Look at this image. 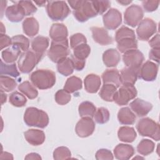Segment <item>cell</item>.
Listing matches in <instances>:
<instances>
[{"label": "cell", "instance_id": "1", "mask_svg": "<svg viewBox=\"0 0 160 160\" xmlns=\"http://www.w3.org/2000/svg\"><path fill=\"white\" fill-rule=\"evenodd\" d=\"M30 80L33 85L39 89H48L56 82V74L49 69H38L30 75Z\"/></svg>", "mask_w": 160, "mask_h": 160}, {"label": "cell", "instance_id": "2", "mask_svg": "<svg viewBox=\"0 0 160 160\" xmlns=\"http://www.w3.org/2000/svg\"><path fill=\"white\" fill-rule=\"evenodd\" d=\"M24 121L28 126L44 128L49 124V117L45 111L34 107H29L24 112Z\"/></svg>", "mask_w": 160, "mask_h": 160}, {"label": "cell", "instance_id": "3", "mask_svg": "<svg viewBox=\"0 0 160 160\" xmlns=\"http://www.w3.org/2000/svg\"><path fill=\"white\" fill-rule=\"evenodd\" d=\"M136 129L142 136H147L157 141L160 139L159 124L149 118H144L139 120Z\"/></svg>", "mask_w": 160, "mask_h": 160}, {"label": "cell", "instance_id": "4", "mask_svg": "<svg viewBox=\"0 0 160 160\" xmlns=\"http://www.w3.org/2000/svg\"><path fill=\"white\" fill-rule=\"evenodd\" d=\"M43 54H38L33 51L28 50L21 54L18 61V68L22 73H29L39 63Z\"/></svg>", "mask_w": 160, "mask_h": 160}, {"label": "cell", "instance_id": "5", "mask_svg": "<svg viewBox=\"0 0 160 160\" xmlns=\"http://www.w3.org/2000/svg\"><path fill=\"white\" fill-rule=\"evenodd\" d=\"M46 11L52 21H62L70 13V9L63 1H47Z\"/></svg>", "mask_w": 160, "mask_h": 160}, {"label": "cell", "instance_id": "6", "mask_svg": "<svg viewBox=\"0 0 160 160\" xmlns=\"http://www.w3.org/2000/svg\"><path fill=\"white\" fill-rule=\"evenodd\" d=\"M68 39L62 41H52L51 46L48 51V56L54 62H59L69 54Z\"/></svg>", "mask_w": 160, "mask_h": 160}, {"label": "cell", "instance_id": "7", "mask_svg": "<svg viewBox=\"0 0 160 160\" xmlns=\"http://www.w3.org/2000/svg\"><path fill=\"white\" fill-rule=\"evenodd\" d=\"M73 15L79 22H83L98 15L92 1H83L80 6L73 11Z\"/></svg>", "mask_w": 160, "mask_h": 160}, {"label": "cell", "instance_id": "8", "mask_svg": "<svg viewBox=\"0 0 160 160\" xmlns=\"http://www.w3.org/2000/svg\"><path fill=\"white\" fill-rule=\"evenodd\" d=\"M156 31V23L152 19L146 18L139 23L136 29V34L139 40L148 41Z\"/></svg>", "mask_w": 160, "mask_h": 160}, {"label": "cell", "instance_id": "9", "mask_svg": "<svg viewBox=\"0 0 160 160\" xmlns=\"http://www.w3.org/2000/svg\"><path fill=\"white\" fill-rule=\"evenodd\" d=\"M137 90L134 85H122L115 93L113 101L119 106L127 104L137 96Z\"/></svg>", "mask_w": 160, "mask_h": 160}, {"label": "cell", "instance_id": "10", "mask_svg": "<svg viewBox=\"0 0 160 160\" xmlns=\"http://www.w3.org/2000/svg\"><path fill=\"white\" fill-rule=\"evenodd\" d=\"M143 16L144 12L142 8L137 4H132L128 7L124 12V23L135 28L142 21Z\"/></svg>", "mask_w": 160, "mask_h": 160}, {"label": "cell", "instance_id": "11", "mask_svg": "<svg viewBox=\"0 0 160 160\" xmlns=\"http://www.w3.org/2000/svg\"><path fill=\"white\" fill-rule=\"evenodd\" d=\"M144 59L143 54L137 49L126 51L122 55V61L129 68L140 69Z\"/></svg>", "mask_w": 160, "mask_h": 160}, {"label": "cell", "instance_id": "12", "mask_svg": "<svg viewBox=\"0 0 160 160\" xmlns=\"http://www.w3.org/2000/svg\"><path fill=\"white\" fill-rule=\"evenodd\" d=\"M95 129V123L90 117L82 118L76 124L75 131L78 136L86 138L91 135Z\"/></svg>", "mask_w": 160, "mask_h": 160}, {"label": "cell", "instance_id": "13", "mask_svg": "<svg viewBox=\"0 0 160 160\" xmlns=\"http://www.w3.org/2000/svg\"><path fill=\"white\" fill-rule=\"evenodd\" d=\"M102 20L104 26L108 29H116L122 22L121 13L117 9L111 8L103 15Z\"/></svg>", "mask_w": 160, "mask_h": 160}, {"label": "cell", "instance_id": "14", "mask_svg": "<svg viewBox=\"0 0 160 160\" xmlns=\"http://www.w3.org/2000/svg\"><path fill=\"white\" fill-rule=\"evenodd\" d=\"M158 71V65L147 61L140 68L139 76L146 81H153L156 79Z\"/></svg>", "mask_w": 160, "mask_h": 160}, {"label": "cell", "instance_id": "15", "mask_svg": "<svg viewBox=\"0 0 160 160\" xmlns=\"http://www.w3.org/2000/svg\"><path fill=\"white\" fill-rule=\"evenodd\" d=\"M94 41L100 45H108L112 43L113 40L108 31L102 27H92L91 28Z\"/></svg>", "mask_w": 160, "mask_h": 160}, {"label": "cell", "instance_id": "16", "mask_svg": "<svg viewBox=\"0 0 160 160\" xmlns=\"http://www.w3.org/2000/svg\"><path fill=\"white\" fill-rule=\"evenodd\" d=\"M140 69L124 68L119 73L120 81L122 85H134L137 81Z\"/></svg>", "mask_w": 160, "mask_h": 160}, {"label": "cell", "instance_id": "17", "mask_svg": "<svg viewBox=\"0 0 160 160\" xmlns=\"http://www.w3.org/2000/svg\"><path fill=\"white\" fill-rule=\"evenodd\" d=\"M130 107L136 115L142 117L147 115L151 111L152 105L148 101L137 98L130 103Z\"/></svg>", "mask_w": 160, "mask_h": 160}, {"label": "cell", "instance_id": "18", "mask_svg": "<svg viewBox=\"0 0 160 160\" xmlns=\"http://www.w3.org/2000/svg\"><path fill=\"white\" fill-rule=\"evenodd\" d=\"M5 14L9 21L14 22L21 21L26 16L23 8L18 2L9 6L6 10Z\"/></svg>", "mask_w": 160, "mask_h": 160}, {"label": "cell", "instance_id": "19", "mask_svg": "<svg viewBox=\"0 0 160 160\" xmlns=\"http://www.w3.org/2000/svg\"><path fill=\"white\" fill-rule=\"evenodd\" d=\"M68 31L63 24H53L49 30V36L54 41H62L67 39Z\"/></svg>", "mask_w": 160, "mask_h": 160}, {"label": "cell", "instance_id": "20", "mask_svg": "<svg viewBox=\"0 0 160 160\" xmlns=\"http://www.w3.org/2000/svg\"><path fill=\"white\" fill-rule=\"evenodd\" d=\"M24 138L31 145L39 146L42 144L45 141L44 132L39 129H30L24 133Z\"/></svg>", "mask_w": 160, "mask_h": 160}, {"label": "cell", "instance_id": "21", "mask_svg": "<svg viewBox=\"0 0 160 160\" xmlns=\"http://www.w3.org/2000/svg\"><path fill=\"white\" fill-rule=\"evenodd\" d=\"M114 154L118 159L127 160L134 155V149L129 144H119L114 149Z\"/></svg>", "mask_w": 160, "mask_h": 160}, {"label": "cell", "instance_id": "22", "mask_svg": "<svg viewBox=\"0 0 160 160\" xmlns=\"http://www.w3.org/2000/svg\"><path fill=\"white\" fill-rule=\"evenodd\" d=\"M84 88L89 93H96L98 91L101 81L100 77L95 74H88L84 80Z\"/></svg>", "mask_w": 160, "mask_h": 160}, {"label": "cell", "instance_id": "23", "mask_svg": "<svg viewBox=\"0 0 160 160\" xmlns=\"http://www.w3.org/2000/svg\"><path fill=\"white\" fill-rule=\"evenodd\" d=\"M121 60L119 52L115 49L111 48L105 51L102 54V61L106 66L111 68L118 65Z\"/></svg>", "mask_w": 160, "mask_h": 160}, {"label": "cell", "instance_id": "24", "mask_svg": "<svg viewBox=\"0 0 160 160\" xmlns=\"http://www.w3.org/2000/svg\"><path fill=\"white\" fill-rule=\"evenodd\" d=\"M23 32L29 37H33L39 32V26L38 21L33 17L26 18L22 22Z\"/></svg>", "mask_w": 160, "mask_h": 160}, {"label": "cell", "instance_id": "25", "mask_svg": "<svg viewBox=\"0 0 160 160\" xmlns=\"http://www.w3.org/2000/svg\"><path fill=\"white\" fill-rule=\"evenodd\" d=\"M49 39L47 37L38 36L31 41V48L33 51L43 54L49 46Z\"/></svg>", "mask_w": 160, "mask_h": 160}, {"label": "cell", "instance_id": "26", "mask_svg": "<svg viewBox=\"0 0 160 160\" xmlns=\"http://www.w3.org/2000/svg\"><path fill=\"white\" fill-rule=\"evenodd\" d=\"M104 84H112L119 88L121 84L120 74L118 69H107L102 74Z\"/></svg>", "mask_w": 160, "mask_h": 160}, {"label": "cell", "instance_id": "27", "mask_svg": "<svg viewBox=\"0 0 160 160\" xmlns=\"http://www.w3.org/2000/svg\"><path fill=\"white\" fill-rule=\"evenodd\" d=\"M136 115L128 107L121 108L118 113L119 122L124 125H130L135 122Z\"/></svg>", "mask_w": 160, "mask_h": 160}, {"label": "cell", "instance_id": "28", "mask_svg": "<svg viewBox=\"0 0 160 160\" xmlns=\"http://www.w3.org/2000/svg\"><path fill=\"white\" fill-rule=\"evenodd\" d=\"M118 136L119 140L122 142H132L136 138L137 134L133 128L122 126L119 129Z\"/></svg>", "mask_w": 160, "mask_h": 160}, {"label": "cell", "instance_id": "29", "mask_svg": "<svg viewBox=\"0 0 160 160\" xmlns=\"http://www.w3.org/2000/svg\"><path fill=\"white\" fill-rule=\"evenodd\" d=\"M21 54V49L14 46L4 49L1 52L2 59L6 63H14Z\"/></svg>", "mask_w": 160, "mask_h": 160}, {"label": "cell", "instance_id": "30", "mask_svg": "<svg viewBox=\"0 0 160 160\" xmlns=\"http://www.w3.org/2000/svg\"><path fill=\"white\" fill-rule=\"evenodd\" d=\"M116 91L117 87L114 84H104L100 90L99 96L104 101L111 102L113 101V98Z\"/></svg>", "mask_w": 160, "mask_h": 160}, {"label": "cell", "instance_id": "31", "mask_svg": "<svg viewBox=\"0 0 160 160\" xmlns=\"http://www.w3.org/2000/svg\"><path fill=\"white\" fill-rule=\"evenodd\" d=\"M138 41L136 38H125L117 42V48L122 53L132 49H136Z\"/></svg>", "mask_w": 160, "mask_h": 160}, {"label": "cell", "instance_id": "32", "mask_svg": "<svg viewBox=\"0 0 160 160\" xmlns=\"http://www.w3.org/2000/svg\"><path fill=\"white\" fill-rule=\"evenodd\" d=\"M74 69L73 64L70 58H66L58 62L57 70L63 76H68L71 75L73 72Z\"/></svg>", "mask_w": 160, "mask_h": 160}, {"label": "cell", "instance_id": "33", "mask_svg": "<svg viewBox=\"0 0 160 160\" xmlns=\"http://www.w3.org/2000/svg\"><path fill=\"white\" fill-rule=\"evenodd\" d=\"M82 85L81 79L77 76H72L67 79L64 86V89L69 93H72L81 89Z\"/></svg>", "mask_w": 160, "mask_h": 160}, {"label": "cell", "instance_id": "34", "mask_svg": "<svg viewBox=\"0 0 160 160\" xmlns=\"http://www.w3.org/2000/svg\"><path fill=\"white\" fill-rule=\"evenodd\" d=\"M18 89L30 99H35L38 95L37 89L28 81L21 83L18 86Z\"/></svg>", "mask_w": 160, "mask_h": 160}, {"label": "cell", "instance_id": "35", "mask_svg": "<svg viewBox=\"0 0 160 160\" xmlns=\"http://www.w3.org/2000/svg\"><path fill=\"white\" fill-rule=\"evenodd\" d=\"M78 111L81 117L92 118L95 114L96 108L92 102L89 101H84L79 104Z\"/></svg>", "mask_w": 160, "mask_h": 160}, {"label": "cell", "instance_id": "36", "mask_svg": "<svg viewBox=\"0 0 160 160\" xmlns=\"http://www.w3.org/2000/svg\"><path fill=\"white\" fill-rule=\"evenodd\" d=\"M154 148L155 144L153 141L148 139H143L138 144L137 151L139 154L143 156H146L152 153Z\"/></svg>", "mask_w": 160, "mask_h": 160}, {"label": "cell", "instance_id": "37", "mask_svg": "<svg viewBox=\"0 0 160 160\" xmlns=\"http://www.w3.org/2000/svg\"><path fill=\"white\" fill-rule=\"evenodd\" d=\"M17 85L16 81L9 76L1 75L0 88L1 92H10L13 91Z\"/></svg>", "mask_w": 160, "mask_h": 160}, {"label": "cell", "instance_id": "38", "mask_svg": "<svg viewBox=\"0 0 160 160\" xmlns=\"http://www.w3.org/2000/svg\"><path fill=\"white\" fill-rule=\"evenodd\" d=\"M1 75H9L16 78L19 76V72L14 62L11 64H7L2 60H1Z\"/></svg>", "mask_w": 160, "mask_h": 160}, {"label": "cell", "instance_id": "39", "mask_svg": "<svg viewBox=\"0 0 160 160\" xmlns=\"http://www.w3.org/2000/svg\"><path fill=\"white\" fill-rule=\"evenodd\" d=\"M12 45L19 48L23 51H28L29 47V41L24 36L20 34L16 35L11 38Z\"/></svg>", "mask_w": 160, "mask_h": 160}, {"label": "cell", "instance_id": "40", "mask_svg": "<svg viewBox=\"0 0 160 160\" xmlns=\"http://www.w3.org/2000/svg\"><path fill=\"white\" fill-rule=\"evenodd\" d=\"M91 52L89 46L86 43H83L78 45L73 49V55L81 59H84L88 57Z\"/></svg>", "mask_w": 160, "mask_h": 160}, {"label": "cell", "instance_id": "41", "mask_svg": "<svg viewBox=\"0 0 160 160\" xmlns=\"http://www.w3.org/2000/svg\"><path fill=\"white\" fill-rule=\"evenodd\" d=\"M9 101L12 106L18 108L24 106L27 102L26 97L18 91H14L10 94Z\"/></svg>", "mask_w": 160, "mask_h": 160}, {"label": "cell", "instance_id": "42", "mask_svg": "<svg viewBox=\"0 0 160 160\" xmlns=\"http://www.w3.org/2000/svg\"><path fill=\"white\" fill-rule=\"evenodd\" d=\"M110 114L108 109L101 107L99 108L95 112L94 115L95 121L98 124H104L107 122L109 119Z\"/></svg>", "mask_w": 160, "mask_h": 160}, {"label": "cell", "instance_id": "43", "mask_svg": "<svg viewBox=\"0 0 160 160\" xmlns=\"http://www.w3.org/2000/svg\"><path fill=\"white\" fill-rule=\"evenodd\" d=\"M125 38H136L134 31L126 26L120 28L115 34V40L116 42Z\"/></svg>", "mask_w": 160, "mask_h": 160}, {"label": "cell", "instance_id": "44", "mask_svg": "<svg viewBox=\"0 0 160 160\" xmlns=\"http://www.w3.org/2000/svg\"><path fill=\"white\" fill-rule=\"evenodd\" d=\"M71 156L70 150L64 146L57 148L53 152V158L56 160H62L69 159Z\"/></svg>", "mask_w": 160, "mask_h": 160}, {"label": "cell", "instance_id": "45", "mask_svg": "<svg viewBox=\"0 0 160 160\" xmlns=\"http://www.w3.org/2000/svg\"><path fill=\"white\" fill-rule=\"evenodd\" d=\"M71 94L64 89H60L55 94V101L60 105L68 104L71 101Z\"/></svg>", "mask_w": 160, "mask_h": 160}, {"label": "cell", "instance_id": "46", "mask_svg": "<svg viewBox=\"0 0 160 160\" xmlns=\"http://www.w3.org/2000/svg\"><path fill=\"white\" fill-rule=\"evenodd\" d=\"M92 2L98 14H103L111 6V2L109 1H92Z\"/></svg>", "mask_w": 160, "mask_h": 160}, {"label": "cell", "instance_id": "47", "mask_svg": "<svg viewBox=\"0 0 160 160\" xmlns=\"http://www.w3.org/2000/svg\"><path fill=\"white\" fill-rule=\"evenodd\" d=\"M86 42V38L81 33H76L70 37V46L72 49H74L81 44Z\"/></svg>", "mask_w": 160, "mask_h": 160}, {"label": "cell", "instance_id": "48", "mask_svg": "<svg viewBox=\"0 0 160 160\" xmlns=\"http://www.w3.org/2000/svg\"><path fill=\"white\" fill-rule=\"evenodd\" d=\"M23 8L26 16H29L36 12L37 8L32 1H21L18 2Z\"/></svg>", "mask_w": 160, "mask_h": 160}, {"label": "cell", "instance_id": "49", "mask_svg": "<svg viewBox=\"0 0 160 160\" xmlns=\"http://www.w3.org/2000/svg\"><path fill=\"white\" fill-rule=\"evenodd\" d=\"M96 159L97 160L113 159L114 157L112 152L107 149H100L96 153Z\"/></svg>", "mask_w": 160, "mask_h": 160}, {"label": "cell", "instance_id": "50", "mask_svg": "<svg viewBox=\"0 0 160 160\" xmlns=\"http://www.w3.org/2000/svg\"><path fill=\"white\" fill-rule=\"evenodd\" d=\"M159 4V1H143L142 5L146 12H152L156 11Z\"/></svg>", "mask_w": 160, "mask_h": 160}, {"label": "cell", "instance_id": "51", "mask_svg": "<svg viewBox=\"0 0 160 160\" xmlns=\"http://www.w3.org/2000/svg\"><path fill=\"white\" fill-rule=\"evenodd\" d=\"M71 59L72 61L74 69L76 71H81L84 69L85 66L86 61L84 59H81L76 58L73 54L71 56Z\"/></svg>", "mask_w": 160, "mask_h": 160}, {"label": "cell", "instance_id": "52", "mask_svg": "<svg viewBox=\"0 0 160 160\" xmlns=\"http://www.w3.org/2000/svg\"><path fill=\"white\" fill-rule=\"evenodd\" d=\"M1 49L12 44V39L5 34H1L0 36Z\"/></svg>", "mask_w": 160, "mask_h": 160}, {"label": "cell", "instance_id": "53", "mask_svg": "<svg viewBox=\"0 0 160 160\" xmlns=\"http://www.w3.org/2000/svg\"><path fill=\"white\" fill-rule=\"evenodd\" d=\"M160 48H152L149 53V58L150 59L156 61L157 63L159 62Z\"/></svg>", "mask_w": 160, "mask_h": 160}, {"label": "cell", "instance_id": "54", "mask_svg": "<svg viewBox=\"0 0 160 160\" xmlns=\"http://www.w3.org/2000/svg\"><path fill=\"white\" fill-rule=\"evenodd\" d=\"M159 34H157L151 39L149 41V46L152 48H159L160 47V40Z\"/></svg>", "mask_w": 160, "mask_h": 160}, {"label": "cell", "instance_id": "55", "mask_svg": "<svg viewBox=\"0 0 160 160\" xmlns=\"http://www.w3.org/2000/svg\"><path fill=\"white\" fill-rule=\"evenodd\" d=\"M41 157L40 155L36 152H31L25 157V159H41Z\"/></svg>", "mask_w": 160, "mask_h": 160}, {"label": "cell", "instance_id": "56", "mask_svg": "<svg viewBox=\"0 0 160 160\" xmlns=\"http://www.w3.org/2000/svg\"><path fill=\"white\" fill-rule=\"evenodd\" d=\"M0 159H13L12 154L11 153H9L8 152H2L1 154Z\"/></svg>", "mask_w": 160, "mask_h": 160}, {"label": "cell", "instance_id": "57", "mask_svg": "<svg viewBox=\"0 0 160 160\" xmlns=\"http://www.w3.org/2000/svg\"><path fill=\"white\" fill-rule=\"evenodd\" d=\"M1 105H2L4 102H6V99H7V95L4 93L3 92H1Z\"/></svg>", "mask_w": 160, "mask_h": 160}, {"label": "cell", "instance_id": "58", "mask_svg": "<svg viewBox=\"0 0 160 160\" xmlns=\"http://www.w3.org/2000/svg\"><path fill=\"white\" fill-rule=\"evenodd\" d=\"M117 2L121 4H122V6H126L128 5L129 4H130L132 1H126V0H122V1H117Z\"/></svg>", "mask_w": 160, "mask_h": 160}, {"label": "cell", "instance_id": "59", "mask_svg": "<svg viewBox=\"0 0 160 160\" xmlns=\"http://www.w3.org/2000/svg\"><path fill=\"white\" fill-rule=\"evenodd\" d=\"M46 2H47L45 1H35V3L36 4H38L39 6H41V7L44 6L45 5Z\"/></svg>", "mask_w": 160, "mask_h": 160}, {"label": "cell", "instance_id": "60", "mask_svg": "<svg viewBox=\"0 0 160 160\" xmlns=\"http://www.w3.org/2000/svg\"><path fill=\"white\" fill-rule=\"evenodd\" d=\"M6 30H5V28H4V25L2 24V22H1V34H3L4 32H5Z\"/></svg>", "mask_w": 160, "mask_h": 160}, {"label": "cell", "instance_id": "61", "mask_svg": "<svg viewBox=\"0 0 160 160\" xmlns=\"http://www.w3.org/2000/svg\"><path fill=\"white\" fill-rule=\"evenodd\" d=\"M136 158H140V159H144L143 158H141V157H139V156H137V157H135V158H134L133 159H136Z\"/></svg>", "mask_w": 160, "mask_h": 160}]
</instances>
